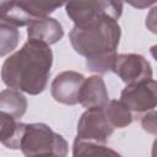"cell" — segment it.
Wrapping results in <instances>:
<instances>
[{
    "mask_svg": "<svg viewBox=\"0 0 157 157\" xmlns=\"http://www.w3.org/2000/svg\"><path fill=\"white\" fill-rule=\"evenodd\" d=\"M52 64L53 53L49 45L28 39L5 60L1 78L9 88L39 94L47 87Z\"/></svg>",
    "mask_w": 157,
    "mask_h": 157,
    "instance_id": "6da1fadb",
    "label": "cell"
},
{
    "mask_svg": "<svg viewBox=\"0 0 157 157\" xmlns=\"http://www.w3.org/2000/svg\"><path fill=\"white\" fill-rule=\"evenodd\" d=\"M120 34L118 21L104 17L86 25L74 26L69 37L75 52L86 58L88 70L105 74L113 69Z\"/></svg>",
    "mask_w": 157,
    "mask_h": 157,
    "instance_id": "7a4b0ae2",
    "label": "cell"
},
{
    "mask_svg": "<svg viewBox=\"0 0 157 157\" xmlns=\"http://www.w3.org/2000/svg\"><path fill=\"white\" fill-rule=\"evenodd\" d=\"M20 148L26 157L47 155L66 157L67 155V142L65 139L43 123L25 124Z\"/></svg>",
    "mask_w": 157,
    "mask_h": 157,
    "instance_id": "3957f363",
    "label": "cell"
},
{
    "mask_svg": "<svg viewBox=\"0 0 157 157\" xmlns=\"http://www.w3.org/2000/svg\"><path fill=\"white\" fill-rule=\"evenodd\" d=\"M67 16L75 26L86 25L104 17L117 20L121 16L123 2L120 1H70L65 4Z\"/></svg>",
    "mask_w": 157,
    "mask_h": 157,
    "instance_id": "277c9868",
    "label": "cell"
},
{
    "mask_svg": "<svg viewBox=\"0 0 157 157\" xmlns=\"http://www.w3.org/2000/svg\"><path fill=\"white\" fill-rule=\"evenodd\" d=\"M120 102L131 113H147L153 110L157 102V88L153 78L126 85L121 91Z\"/></svg>",
    "mask_w": 157,
    "mask_h": 157,
    "instance_id": "5b68a950",
    "label": "cell"
},
{
    "mask_svg": "<svg viewBox=\"0 0 157 157\" xmlns=\"http://www.w3.org/2000/svg\"><path fill=\"white\" fill-rule=\"evenodd\" d=\"M113 131L114 128L105 118L103 108H92L86 109V112L81 115L77 123L76 139L105 144Z\"/></svg>",
    "mask_w": 157,
    "mask_h": 157,
    "instance_id": "8992f818",
    "label": "cell"
},
{
    "mask_svg": "<svg viewBox=\"0 0 157 157\" xmlns=\"http://www.w3.org/2000/svg\"><path fill=\"white\" fill-rule=\"evenodd\" d=\"M112 71L126 85L152 78V67L140 54H118Z\"/></svg>",
    "mask_w": 157,
    "mask_h": 157,
    "instance_id": "52a82bcc",
    "label": "cell"
},
{
    "mask_svg": "<svg viewBox=\"0 0 157 157\" xmlns=\"http://www.w3.org/2000/svg\"><path fill=\"white\" fill-rule=\"evenodd\" d=\"M85 77L76 71H63L53 80L50 92L53 98L66 105H75L78 103V92Z\"/></svg>",
    "mask_w": 157,
    "mask_h": 157,
    "instance_id": "ba28073f",
    "label": "cell"
},
{
    "mask_svg": "<svg viewBox=\"0 0 157 157\" xmlns=\"http://www.w3.org/2000/svg\"><path fill=\"white\" fill-rule=\"evenodd\" d=\"M109 102V94L103 78L98 75L85 78L78 92V103L86 109L103 108Z\"/></svg>",
    "mask_w": 157,
    "mask_h": 157,
    "instance_id": "9c48e42d",
    "label": "cell"
},
{
    "mask_svg": "<svg viewBox=\"0 0 157 157\" xmlns=\"http://www.w3.org/2000/svg\"><path fill=\"white\" fill-rule=\"evenodd\" d=\"M28 39L44 43L47 45L59 42L64 36L63 26L53 17L36 18L28 25L27 29Z\"/></svg>",
    "mask_w": 157,
    "mask_h": 157,
    "instance_id": "30bf717a",
    "label": "cell"
},
{
    "mask_svg": "<svg viewBox=\"0 0 157 157\" xmlns=\"http://www.w3.org/2000/svg\"><path fill=\"white\" fill-rule=\"evenodd\" d=\"M25 131V124L16 118L0 112V142L7 148H20Z\"/></svg>",
    "mask_w": 157,
    "mask_h": 157,
    "instance_id": "8fae6325",
    "label": "cell"
},
{
    "mask_svg": "<svg viewBox=\"0 0 157 157\" xmlns=\"http://www.w3.org/2000/svg\"><path fill=\"white\" fill-rule=\"evenodd\" d=\"M34 18L20 5L18 1H0V22L12 27L28 26Z\"/></svg>",
    "mask_w": 157,
    "mask_h": 157,
    "instance_id": "7c38bea8",
    "label": "cell"
},
{
    "mask_svg": "<svg viewBox=\"0 0 157 157\" xmlns=\"http://www.w3.org/2000/svg\"><path fill=\"white\" fill-rule=\"evenodd\" d=\"M27 109V99L22 92L7 88L0 92V112L16 119L21 118Z\"/></svg>",
    "mask_w": 157,
    "mask_h": 157,
    "instance_id": "4fadbf2b",
    "label": "cell"
},
{
    "mask_svg": "<svg viewBox=\"0 0 157 157\" xmlns=\"http://www.w3.org/2000/svg\"><path fill=\"white\" fill-rule=\"evenodd\" d=\"M72 157H121V155L104 144L75 139Z\"/></svg>",
    "mask_w": 157,
    "mask_h": 157,
    "instance_id": "5bb4252c",
    "label": "cell"
},
{
    "mask_svg": "<svg viewBox=\"0 0 157 157\" xmlns=\"http://www.w3.org/2000/svg\"><path fill=\"white\" fill-rule=\"evenodd\" d=\"M103 112L105 118L114 129L125 128L132 123V113L120 101L109 99L105 107H103Z\"/></svg>",
    "mask_w": 157,
    "mask_h": 157,
    "instance_id": "9a60e30c",
    "label": "cell"
},
{
    "mask_svg": "<svg viewBox=\"0 0 157 157\" xmlns=\"http://www.w3.org/2000/svg\"><path fill=\"white\" fill-rule=\"evenodd\" d=\"M20 40V32L16 27L0 22V56L13 52Z\"/></svg>",
    "mask_w": 157,
    "mask_h": 157,
    "instance_id": "2e32d148",
    "label": "cell"
},
{
    "mask_svg": "<svg viewBox=\"0 0 157 157\" xmlns=\"http://www.w3.org/2000/svg\"><path fill=\"white\" fill-rule=\"evenodd\" d=\"M20 5L36 20L48 17L54 10L60 7V2H47V1H18Z\"/></svg>",
    "mask_w": 157,
    "mask_h": 157,
    "instance_id": "e0dca14e",
    "label": "cell"
},
{
    "mask_svg": "<svg viewBox=\"0 0 157 157\" xmlns=\"http://www.w3.org/2000/svg\"><path fill=\"white\" fill-rule=\"evenodd\" d=\"M141 125L145 131L150 134H156V110H150L145 113V115L141 119Z\"/></svg>",
    "mask_w": 157,
    "mask_h": 157,
    "instance_id": "ac0fdd59",
    "label": "cell"
},
{
    "mask_svg": "<svg viewBox=\"0 0 157 157\" xmlns=\"http://www.w3.org/2000/svg\"><path fill=\"white\" fill-rule=\"evenodd\" d=\"M155 10L156 9H151V12H150V16H147V21H146V25L147 27L152 31V32H156V21H155Z\"/></svg>",
    "mask_w": 157,
    "mask_h": 157,
    "instance_id": "d6986e66",
    "label": "cell"
},
{
    "mask_svg": "<svg viewBox=\"0 0 157 157\" xmlns=\"http://www.w3.org/2000/svg\"><path fill=\"white\" fill-rule=\"evenodd\" d=\"M130 4L137 9H142V7H148L151 5H155L156 1H140V2L137 1V2H130Z\"/></svg>",
    "mask_w": 157,
    "mask_h": 157,
    "instance_id": "ffe728a7",
    "label": "cell"
},
{
    "mask_svg": "<svg viewBox=\"0 0 157 157\" xmlns=\"http://www.w3.org/2000/svg\"><path fill=\"white\" fill-rule=\"evenodd\" d=\"M36 157H56L54 155H47V156H36Z\"/></svg>",
    "mask_w": 157,
    "mask_h": 157,
    "instance_id": "44dd1931",
    "label": "cell"
}]
</instances>
